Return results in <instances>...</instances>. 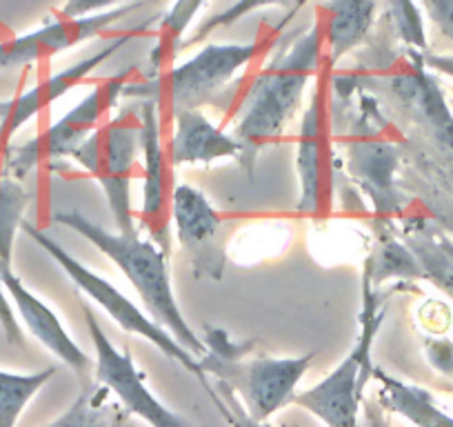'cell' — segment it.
Instances as JSON below:
<instances>
[{
  "mask_svg": "<svg viewBox=\"0 0 453 427\" xmlns=\"http://www.w3.org/2000/svg\"><path fill=\"white\" fill-rule=\"evenodd\" d=\"M20 232L27 234V237L32 238V241L36 243L41 250H45L47 254H50L51 259L60 265V269H63V272L72 278L73 285H76L78 290L87 296V299H91L96 305H100V307H103L104 312H107L109 316H111L113 321H116V323L125 330V332L150 341L156 350L163 352L167 359L176 361L180 368H185L187 372L194 374V377L198 378L203 385H207L209 381H207V377H204L203 368H200V359H196L191 352H187L185 347H182L180 343H178L176 338H173L172 334L163 328V325L156 323L150 314H145L136 303H132V300H129L127 296L119 290V287L111 285L107 278H103L100 274H96L94 269L87 268L85 263H81L76 256L69 254V252L65 250L60 243H56L50 234L42 232V229H38L36 225H32L25 221L23 228H20Z\"/></svg>",
  "mask_w": 453,
  "mask_h": 427,
  "instance_id": "8",
  "label": "cell"
},
{
  "mask_svg": "<svg viewBox=\"0 0 453 427\" xmlns=\"http://www.w3.org/2000/svg\"><path fill=\"white\" fill-rule=\"evenodd\" d=\"M204 3L207 0H176L173 3L172 10L163 16L158 29H156V41L150 51L145 76H158L165 69L173 67V60L182 51L187 32L204 7Z\"/></svg>",
  "mask_w": 453,
  "mask_h": 427,
  "instance_id": "21",
  "label": "cell"
},
{
  "mask_svg": "<svg viewBox=\"0 0 453 427\" xmlns=\"http://www.w3.org/2000/svg\"><path fill=\"white\" fill-rule=\"evenodd\" d=\"M380 105L373 94H360V119L345 141V163L349 176L372 200L373 212L382 219L403 209L404 198L398 190L395 172L400 165L398 147L387 138Z\"/></svg>",
  "mask_w": 453,
  "mask_h": 427,
  "instance_id": "10",
  "label": "cell"
},
{
  "mask_svg": "<svg viewBox=\"0 0 453 427\" xmlns=\"http://www.w3.org/2000/svg\"><path fill=\"white\" fill-rule=\"evenodd\" d=\"M425 352L429 363L442 377H453V343L447 338H429L425 341Z\"/></svg>",
  "mask_w": 453,
  "mask_h": 427,
  "instance_id": "32",
  "label": "cell"
},
{
  "mask_svg": "<svg viewBox=\"0 0 453 427\" xmlns=\"http://www.w3.org/2000/svg\"><path fill=\"white\" fill-rule=\"evenodd\" d=\"M258 43L242 45H204L185 63L165 69L158 76L129 81L123 89L125 100L154 103L160 119H173L182 110H200L213 103L220 91L258 56Z\"/></svg>",
  "mask_w": 453,
  "mask_h": 427,
  "instance_id": "3",
  "label": "cell"
},
{
  "mask_svg": "<svg viewBox=\"0 0 453 427\" xmlns=\"http://www.w3.org/2000/svg\"><path fill=\"white\" fill-rule=\"evenodd\" d=\"M378 0H326L322 5L325 60L335 69L340 60L369 41L378 20Z\"/></svg>",
  "mask_w": 453,
  "mask_h": 427,
  "instance_id": "18",
  "label": "cell"
},
{
  "mask_svg": "<svg viewBox=\"0 0 453 427\" xmlns=\"http://www.w3.org/2000/svg\"><path fill=\"white\" fill-rule=\"evenodd\" d=\"M204 390L211 396L213 405L220 412V416L225 418V423H229V427H273L269 421H258V418L250 416L241 400H238V396L222 383H216V385L207 383Z\"/></svg>",
  "mask_w": 453,
  "mask_h": 427,
  "instance_id": "28",
  "label": "cell"
},
{
  "mask_svg": "<svg viewBox=\"0 0 453 427\" xmlns=\"http://www.w3.org/2000/svg\"><path fill=\"white\" fill-rule=\"evenodd\" d=\"M141 5L142 3L134 0V3H125L116 10L82 16V19H63L60 16L58 20H51V23L23 34V36L0 41V69H20L41 63V60L54 58V56L73 50V47L96 38L98 34L107 32L116 20L129 16Z\"/></svg>",
  "mask_w": 453,
  "mask_h": 427,
  "instance_id": "14",
  "label": "cell"
},
{
  "mask_svg": "<svg viewBox=\"0 0 453 427\" xmlns=\"http://www.w3.org/2000/svg\"><path fill=\"white\" fill-rule=\"evenodd\" d=\"M363 278H367L373 287L385 285L387 281H425L420 263L413 256L404 241L395 238H380L378 245L365 259Z\"/></svg>",
  "mask_w": 453,
  "mask_h": 427,
  "instance_id": "23",
  "label": "cell"
},
{
  "mask_svg": "<svg viewBox=\"0 0 453 427\" xmlns=\"http://www.w3.org/2000/svg\"><path fill=\"white\" fill-rule=\"evenodd\" d=\"M291 3H294V0H236V3L226 7L225 12L209 16L203 25H198V29H196L191 36L185 38V43H182V51L204 43L213 32H218V29L232 27V25L241 23L242 19H247V16L254 14V12L265 10V7H287L291 5Z\"/></svg>",
  "mask_w": 453,
  "mask_h": 427,
  "instance_id": "27",
  "label": "cell"
},
{
  "mask_svg": "<svg viewBox=\"0 0 453 427\" xmlns=\"http://www.w3.org/2000/svg\"><path fill=\"white\" fill-rule=\"evenodd\" d=\"M82 316L96 352L94 381L111 392V396L119 399L127 414L142 418L150 427H187V423L176 412L165 408L156 394H151L145 383V374L134 363L132 352L127 347L113 345L91 305L82 303Z\"/></svg>",
  "mask_w": 453,
  "mask_h": 427,
  "instance_id": "11",
  "label": "cell"
},
{
  "mask_svg": "<svg viewBox=\"0 0 453 427\" xmlns=\"http://www.w3.org/2000/svg\"><path fill=\"white\" fill-rule=\"evenodd\" d=\"M142 156V112L129 100L116 116L100 125L72 156L107 196L113 225L120 234H134L136 214L132 205V181Z\"/></svg>",
  "mask_w": 453,
  "mask_h": 427,
  "instance_id": "4",
  "label": "cell"
},
{
  "mask_svg": "<svg viewBox=\"0 0 453 427\" xmlns=\"http://www.w3.org/2000/svg\"><path fill=\"white\" fill-rule=\"evenodd\" d=\"M322 67L325 34L316 20L273 54L251 82L234 129V138L242 145V165L245 159L254 160L263 147L273 145L285 134L287 125L298 114L309 82L316 81Z\"/></svg>",
  "mask_w": 453,
  "mask_h": 427,
  "instance_id": "1",
  "label": "cell"
},
{
  "mask_svg": "<svg viewBox=\"0 0 453 427\" xmlns=\"http://www.w3.org/2000/svg\"><path fill=\"white\" fill-rule=\"evenodd\" d=\"M29 200L32 196L23 182L7 174L0 176V268H12L16 234L25 223Z\"/></svg>",
  "mask_w": 453,
  "mask_h": 427,
  "instance_id": "25",
  "label": "cell"
},
{
  "mask_svg": "<svg viewBox=\"0 0 453 427\" xmlns=\"http://www.w3.org/2000/svg\"><path fill=\"white\" fill-rule=\"evenodd\" d=\"M382 19L389 23L394 36L413 51H426V34L416 0H378Z\"/></svg>",
  "mask_w": 453,
  "mask_h": 427,
  "instance_id": "26",
  "label": "cell"
},
{
  "mask_svg": "<svg viewBox=\"0 0 453 427\" xmlns=\"http://www.w3.org/2000/svg\"><path fill=\"white\" fill-rule=\"evenodd\" d=\"M172 223L196 278L220 281L226 268L225 219L207 194L187 182L176 185Z\"/></svg>",
  "mask_w": 453,
  "mask_h": 427,
  "instance_id": "12",
  "label": "cell"
},
{
  "mask_svg": "<svg viewBox=\"0 0 453 427\" xmlns=\"http://www.w3.org/2000/svg\"><path fill=\"white\" fill-rule=\"evenodd\" d=\"M334 67L325 60V67L316 76V89L309 96L303 112L296 147V172L300 181V198L296 209L313 219L329 216L334 207L338 159L334 145Z\"/></svg>",
  "mask_w": 453,
  "mask_h": 427,
  "instance_id": "9",
  "label": "cell"
},
{
  "mask_svg": "<svg viewBox=\"0 0 453 427\" xmlns=\"http://www.w3.org/2000/svg\"><path fill=\"white\" fill-rule=\"evenodd\" d=\"M54 223L60 228H69L78 237L89 241L96 250L103 252L127 276V281L132 283L134 290L145 303L150 316L156 323L163 325L187 352H191L196 359L207 354L203 338L191 330V325L187 323V318L182 316L180 307H178L172 274H169V254H165L156 243L145 241V238L138 237V232H109L91 219H87L85 214L78 212V209H58V212H54Z\"/></svg>",
  "mask_w": 453,
  "mask_h": 427,
  "instance_id": "2",
  "label": "cell"
},
{
  "mask_svg": "<svg viewBox=\"0 0 453 427\" xmlns=\"http://www.w3.org/2000/svg\"><path fill=\"white\" fill-rule=\"evenodd\" d=\"M378 392L376 400L385 412L398 414L416 427H453V416L438 408L429 390L413 383L400 381L385 369H373Z\"/></svg>",
  "mask_w": 453,
  "mask_h": 427,
  "instance_id": "19",
  "label": "cell"
},
{
  "mask_svg": "<svg viewBox=\"0 0 453 427\" xmlns=\"http://www.w3.org/2000/svg\"><path fill=\"white\" fill-rule=\"evenodd\" d=\"M129 81H132V72H120L116 76L103 78V81L96 82L94 89L76 107L60 116L54 125H50L20 145L7 147L5 163H3L7 176L23 181L45 165L72 159L78 147L100 125L107 123L111 110L123 98V89Z\"/></svg>",
  "mask_w": 453,
  "mask_h": 427,
  "instance_id": "6",
  "label": "cell"
},
{
  "mask_svg": "<svg viewBox=\"0 0 453 427\" xmlns=\"http://www.w3.org/2000/svg\"><path fill=\"white\" fill-rule=\"evenodd\" d=\"M58 369L45 368L41 372H7L0 369V427H16L29 400L56 377Z\"/></svg>",
  "mask_w": 453,
  "mask_h": 427,
  "instance_id": "24",
  "label": "cell"
},
{
  "mask_svg": "<svg viewBox=\"0 0 453 427\" xmlns=\"http://www.w3.org/2000/svg\"><path fill=\"white\" fill-rule=\"evenodd\" d=\"M3 274V283H5V290L10 294V300L19 309L23 323L27 325V330L32 332V337L36 338L41 345H45L51 354L58 361H63L78 378L81 383L89 381V374H94L96 361L91 356H87L82 352V347L78 345L72 338V334L65 330V325L60 323V318L56 316L54 309L45 303V300L38 299L23 281L14 274L12 268H0Z\"/></svg>",
  "mask_w": 453,
  "mask_h": 427,
  "instance_id": "16",
  "label": "cell"
},
{
  "mask_svg": "<svg viewBox=\"0 0 453 427\" xmlns=\"http://www.w3.org/2000/svg\"><path fill=\"white\" fill-rule=\"evenodd\" d=\"M404 243L420 263L425 281L453 300V241L435 228L416 225L404 232Z\"/></svg>",
  "mask_w": 453,
  "mask_h": 427,
  "instance_id": "20",
  "label": "cell"
},
{
  "mask_svg": "<svg viewBox=\"0 0 453 427\" xmlns=\"http://www.w3.org/2000/svg\"><path fill=\"white\" fill-rule=\"evenodd\" d=\"M316 354L300 356H250V352L234 356L204 354L200 368L204 377L226 385L245 412L258 421H269L278 409L294 403L298 385L313 365Z\"/></svg>",
  "mask_w": 453,
  "mask_h": 427,
  "instance_id": "7",
  "label": "cell"
},
{
  "mask_svg": "<svg viewBox=\"0 0 453 427\" xmlns=\"http://www.w3.org/2000/svg\"><path fill=\"white\" fill-rule=\"evenodd\" d=\"M360 427H391L387 414L376 399H365L360 412Z\"/></svg>",
  "mask_w": 453,
  "mask_h": 427,
  "instance_id": "33",
  "label": "cell"
},
{
  "mask_svg": "<svg viewBox=\"0 0 453 427\" xmlns=\"http://www.w3.org/2000/svg\"><path fill=\"white\" fill-rule=\"evenodd\" d=\"M173 132L165 143L167 159L178 165H209L222 159H242V145L200 110H182L173 116Z\"/></svg>",
  "mask_w": 453,
  "mask_h": 427,
  "instance_id": "17",
  "label": "cell"
},
{
  "mask_svg": "<svg viewBox=\"0 0 453 427\" xmlns=\"http://www.w3.org/2000/svg\"><path fill=\"white\" fill-rule=\"evenodd\" d=\"M7 114H10V100H0V132H3V125H5Z\"/></svg>",
  "mask_w": 453,
  "mask_h": 427,
  "instance_id": "35",
  "label": "cell"
},
{
  "mask_svg": "<svg viewBox=\"0 0 453 427\" xmlns=\"http://www.w3.org/2000/svg\"><path fill=\"white\" fill-rule=\"evenodd\" d=\"M434 27L453 45V0H422Z\"/></svg>",
  "mask_w": 453,
  "mask_h": 427,
  "instance_id": "30",
  "label": "cell"
},
{
  "mask_svg": "<svg viewBox=\"0 0 453 427\" xmlns=\"http://www.w3.org/2000/svg\"><path fill=\"white\" fill-rule=\"evenodd\" d=\"M422 60H425L426 69H431V72H440L444 76L453 78V54H429V51H422Z\"/></svg>",
  "mask_w": 453,
  "mask_h": 427,
  "instance_id": "34",
  "label": "cell"
},
{
  "mask_svg": "<svg viewBox=\"0 0 453 427\" xmlns=\"http://www.w3.org/2000/svg\"><path fill=\"white\" fill-rule=\"evenodd\" d=\"M47 427H129V414L123 405L113 403L111 392L91 381L82 385L69 409Z\"/></svg>",
  "mask_w": 453,
  "mask_h": 427,
  "instance_id": "22",
  "label": "cell"
},
{
  "mask_svg": "<svg viewBox=\"0 0 453 427\" xmlns=\"http://www.w3.org/2000/svg\"><path fill=\"white\" fill-rule=\"evenodd\" d=\"M147 27H150V23L129 29V32H123L120 36L111 38L104 47H100V50L91 51L89 56L78 60V63L69 65L63 72L51 74L50 78H45V81H41L38 85H34L32 89H27L25 94L12 98L10 114H7L3 132H0V150H7V147H10V141L23 129V125H27L34 116L45 112L47 107H51V105L56 103V100H60L65 94H69L73 87H78L82 81H87L100 65L111 60L129 41L141 36Z\"/></svg>",
  "mask_w": 453,
  "mask_h": 427,
  "instance_id": "15",
  "label": "cell"
},
{
  "mask_svg": "<svg viewBox=\"0 0 453 427\" xmlns=\"http://www.w3.org/2000/svg\"><path fill=\"white\" fill-rule=\"evenodd\" d=\"M382 316L385 312L380 309L376 287L363 278V307L356 345L320 383L296 394L291 405L313 414L326 427H360L365 390L376 369L372 363V350L382 325Z\"/></svg>",
  "mask_w": 453,
  "mask_h": 427,
  "instance_id": "5",
  "label": "cell"
},
{
  "mask_svg": "<svg viewBox=\"0 0 453 427\" xmlns=\"http://www.w3.org/2000/svg\"><path fill=\"white\" fill-rule=\"evenodd\" d=\"M120 5H125V0H67L60 10V16L63 19H82V16L116 10Z\"/></svg>",
  "mask_w": 453,
  "mask_h": 427,
  "instance_id": "31",
  "label": "cell"
},
{
  "mask_svg": "<svg viewBox=\"0 0 453 427\" xmlns=\"http://www.w3.org/2000/svg\"><path fill=\"white\" fill-rule=\"evenodd\" d=\"M0 328H3L7 343H12V345H25L23 330H20V323L16 321L14 305H12L10 294L5 290V283H3V274H0Z\"/></svg>",
  "mask_w": 453,
  "mask_h": 427,
  "instance_id": "29",
  "label": "cell"
},
{
  "mask_svg": "<svg viewBox=\"0 0 453 427\" xmlns=\"http://www.w3.org/2000/svg\"><path fill=\"white\" fill-rule=\"evenodd\" d=\"M142 112V165H145V182H142V207L136 219V228L150 237L151 243L165 254L172 250V205L176 182H173V165L169 163L167 150L163 143V119L154 103L138 100Z\"/></svg>",
  "mask_w": 453,
  "mask_h": 427,
  "instance_id": "13",
  "label": "cell"
}]
</instances>
